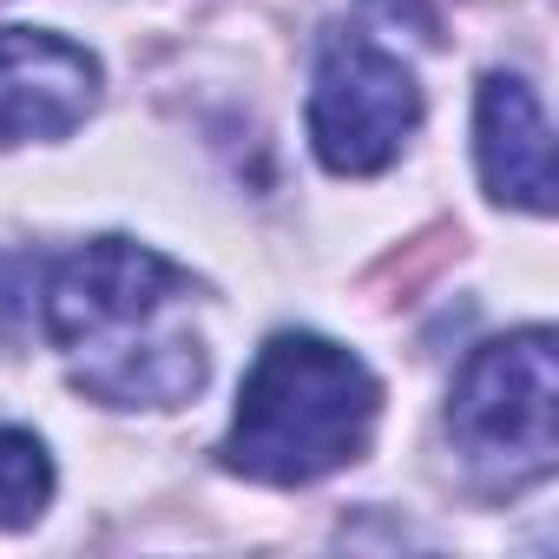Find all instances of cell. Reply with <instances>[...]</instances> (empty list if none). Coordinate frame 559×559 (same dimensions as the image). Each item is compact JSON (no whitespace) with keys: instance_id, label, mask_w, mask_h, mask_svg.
<instances>
[{"instance_id":"obj_1","label":"cell","mask_w":559,"mask_h":559,"mask_svg":"<svg viewBox=\"0 0 559 559\" xmlns=\"http://www.w3.org/2000/svg\"><path fill=\"white\" fill-rule=\"evenodd\" d=\"M40 323L80 395L106 408H178L204 389L198 284L132 237H93L47 270Z\"/></svg>"},{"instance_id":"obj_2","label":"cell","mask_w":559,"mask_h":559,"mask_svg":"<svg viewBox=\"0 0 559 559\" xmlns=\"http://www.w3.org/2000/svg\"><path fill=\"white\" fill-rule=\"evenodd\" d=\"M382 415V382L362 356L330 336L284 330L270 336L237 389L224 435V467L263 487H310L369 454Z\"/></svg>"},{"instance_id":"obj_3","label":"cell","mask_w":559,"mask_h":559,"mask_svg":"<svg viewBox=\"0 0 559 559\" xmlns=\"http://www.w3.org/2000/svg\"><path fill=\"white\" fill-rule=\"evenodd\" d=\"M448 428L474 467L507 474V487L552 474L559 454V356L552 330H513L480 343L448 395Z\"/></svg>"},{"instance_id":"obj_4","label":"cell","mask_w":559,"mask_h":559,"mask_svg":"<svg viewBox=\"0 0 559 559\" xmlns=\"http://www.w3.org/2000/svg\"><path fill=\"white\" fill-rule=\"evenodd\" d=\"M415 126H421V86L395 53L369 40H336L323 53L310 86V145L336 178L389 171L415 139Z\"/></svg>"},{"instance_id":"obj_5","label":"cell","mask_w":559,"mask_h":559,"mask_svg":"<svg viewBox=\"0 0 559 559\" xmlns=\"http://www.w3.org/2000/svg\"><path fill=\"white\" fill-rule=\"evenodd\" d=\"M99 106V60L47 27H0V152L47 145Z\"/></svg>"},{"instance_id":"obj_6","label":"cell","mask_w":559,"mask_h":559,"mask_svg":"<svg viewBox=\"0 0 559 559\" xmlns=\"http://www.w3.org/2000/svg\"><path fill=\"white\" fill-rule=\"evenodd\" d=\"M474 165H480V185L493 204H513L533 217L552 211V132H546V112H539L526 80H513V73L480 80V93H474Z\"/></svg>"},{"instance_id":"obj_7","label":"cell","mask_w":559,"mask_h":559,"mask_svg":"<svg viewBox=\"0 0 559 559\" xmlns=\"http://www.w3.org/2000/svg\"><path fill=\"white\" fill-rule=\"evenodd\" d=\"M53 500V454L40 435L0 421V533L34 526Z\"/></svg>"}]
</instances>
